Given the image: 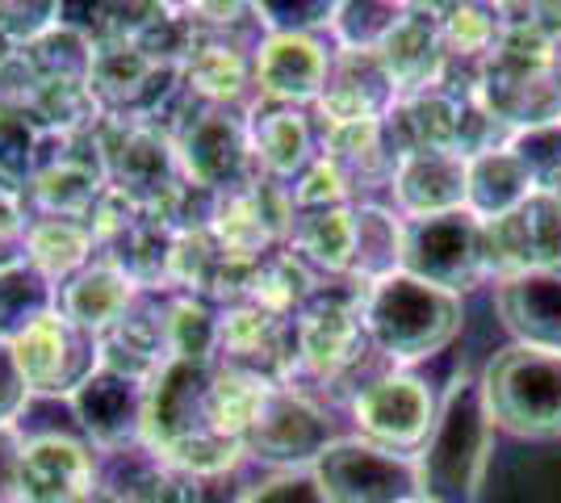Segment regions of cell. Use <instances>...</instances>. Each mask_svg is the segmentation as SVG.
I'll return each instance as SVG.
<instances>
[{"label":"cell","mask_w":561,"mask_h":503,"mask_svg":"<svg viewBox=\"0 0 561 503\" xmlns=\"http://www.w3.org/2000/svg\"><path fill=\"white\" fill-rule=\"evenodd\" d=\"M210 374L214 361H168L142 399V445L197 479L227 475L248 461L243 445L218 436L210 424Z\"/></svg>","instance_id":"1"},{"label":"cell","mask_w":561,"mask_h":503,"mask_svg":"<svg viewBox=\"0 0 561 503\" xmlns=\"http://www.w3.org/2000/svg\"><path fill=\"white\" fill-rule=\"evenodd\" d=\"M494 424L486 399H482V378H453L445 403L436 408V424L427 432L420 461V482L427 503H473L486 466H491Z\"/></svg>","instance_id":"2"},{"label":"cell","mask_w":561,"mask_h":503,"mask_svg":"<svg viewBox=\"0 0 561 503\" xmlns=\"http://www.w3.org/2000/svg\"><path fill=\"white\" fill-rule=\"evenodd\" d=\"M478 101L507 130H533L561 122V55L537 30L503 22L494 50L478 72Z\"/></svg>","instance_id":"3"},{"label":"cell","mask_w":561,"mask_h":503,"mask_svg":"<svg viewBox=\"0 0 561 503\" xmlns=\"http://www.w3.org/2000/svg\"><path fill=\"white\" fill-rule=\"evenodd\" d=\"M360 323L377 357H386L390 365H415L423 357H436L457 340L461 298L427 282H415L407 273H394L365 289Z\"/></svg>","instance_id":"4"},{"label":"cell","mask_w":561,"mask_h":503,"mask_svg":"<svg viewBox=\"0 0 561 503\" xmlns=\"http://www.w3.org/2000/svg\"><path fill=\"white\" fill-rule=\"evenodd\" d=\"M482 399L491 424L519 441L561 436V353L512 344L482 369Z\"/></svg>","instance_id":"5"},{"label":"cell","mask_w":561,"mask_h":503,"mask_svg":"<svg viewBox=\"0 0 561 503\" xmlns=\"http://www.w3.org/2000/svg\"><path fill=\"white\" fill-rule=\"evenodd\" d=\"M323 503H423L415 454L381 449L365 436L331 441L310 466Z\"/></svg>","instance_id":"6"},{"label":"cell","mask_w":561,"mask_h":503,"mask_svg":"<svg viewBox=\"0 0 561 503\" xmlns=\"http://www.w3.org/2000/svg\"><path fill=\"white\" fill-rule=\"evenodd\" d=\"M172 147H176L185 181L222 193V197L248 190L264 176L252 156V139H248V114H234L231 105L193 110L172 130Z\"/></svg>","instance_id":"7"},{"label":"cell","mask_w":561,"mask_h":503,"mask_svg":"<svg viewBox=\"0 0 561 503\" xmlns=\"http://www.w3.org/2000/svg\"><path fill=\"white\" fill-rule=\"evenodd\" d=\"M402 273L461 298L491 273L482 222L469 210L402 218Z\"/></svg>","instance_id":"8"},{"label":"cell","mask_w":561,"mask_h":503,"mask_svg":"<svg viewBox=\"0 0 561 503\" xmlns=\"http://www.w3.org/2000/svg\"><path fill=\"white\" fill-rule=\"evenodd\" d=\"M360 286H352L348 294L314 289V298L294 315V369H302L314 382L340 386L352 369H360V361L377 353L360 323Z\"/></svg>","instance_id":"9"},{"label":"cell","mask_w":561,"mask_h":503,"mask_svg":"<svg viewBox=\"0 0 561 503\" xmlns=\"http://www.w3.org/2000/svg\"><path fill=\"white\" fill-rule=\"evenodd\" d=\"M22 365L30 395H76L101 374V340L84 328L68 323L59 311L34 319L22 335L9 340Z\"/></svg>","instance_id":"10"},{"label":"cell","mask_w":561,"mask_h":503,"mask_svg":"<svg viewBox=\"0 0 561 503\" xmlns=\"http://www.w3.org/2000/svg\"><path fill=\"white\" fill-rule=\"evenodd\" d=\"M331 441L335 436H331L328 411L314 399H306L302 390L277 386L243 441V457L264 461L280 475H294V470H310Z\"/></svg>","instance_id":"11"},{"label":"cell","mask_w":561,"mask_h":503,"mask_svg":"<svg viewBox=\"0 0 561 503\" xmlns=\"http://www.w3.org/2000/svg\"><path fill=\"white\" fill-rule=\"evenodd\" d=\"M486 268L499 282L519 273H561V197L533 193L519 210L482 222Z\"/></svg>","instance_id":"12"},{"label":"cell","mask_w":561,"mask_h":503,"mask_svg":"<svg viewBox=\"0 0 561 503\" xmlns=\"http://www.w3.org/2000/svg\"><path fill=\"white\" fill-rule=\"evenodd\" d=\"M352 420L381 449L420 454L427 432L436 424V403L427 386L411 374H377L352 395Z\"/></svg>","instance_id":"13"},{"label":"cell","mask_w":561,"mask_h":503,"mask_svg":"<svg viewBox=\"0 0 561 503\" xmlns=\"http://www.w3.org/2000/svg\"><path fill=\"white\" fill-rule=\"evenodd\" d=\"M377 59L394 84L398 101L440 89L448 72V47L440 34V9L432 4H402L398 25L381 38Z\"/></svg>","instance_id":"14"},{"label":"cell","mask_w":561,"mask_h":503,"mask_svg":"<svg viewBox=\"0 0 561 503\" xmlns=\"http://www.w3.org/2000/svg\"><path fill=\"white\" fill-rule=\"evenodd\" d=\"M331 72V50L314 34H264L252 59V84L268 105H314Z\"/></svg>","instance_id":"15"},{"label":"cell","mask_w":561,"mask_h":503,"mask_svg":"<svg viewBox=\"0 0 561 503\" xmlns=\"http://www.w3.org/2000/svg\"><path fill=\"white\" fill-rule=\"evenodd\" d=\"M398 105L390 76L377 50H331V72L323 96L314 101L319 126H352V122H386Z\"/></svg>","instance_id":"16"},{"label":"cell","mask_w":561,"mask_h":503,"mask_svg":"<svg viewBox=\"0 0 561 503\" xmlns=\"http://www.w3.org/2000/svg\"><path fill=\"white\" fill-rule=\"evenodd\" d=\"M96 487V457L89 445L47 432L25 441L18 470V503H76Z\"/></svg>","instance_id":"17"},{"label":"cell","mask_w":561,"mask_h":503,"mask_svg":"<svg viewBox=\"0 0 561 503\" xmlns=\"http://www.w3.org/2000/svg\"><path fill=\"white\" fill-rule=\"evenodd\" d=\"M168 361H172L168 353V298L160 302V294L139 289V298L122 315V323L101 335V369L147 386Z\"/></svg>","instance_id":"18"},{"label":"cell","mask_w":561,"mask_h":503,"mask_svg":"<svg viewBox=\"0 0 561 503\" xmlns=\"http://www.w3.org/2000/svg\"><path fill=\"white\" fill-rule=\"evenodd\" d=\"M142 399H147L142 382L101 369L93 382H84L71 395V411L80 428L93 436L96 449L114 454V449H130L142 441Z\"/></svg>","instance_id":"19"},{"label":"cell","mask_w":561,"mask_h":503,"mask_svg":"<svg viewBox=\"0 0 561 503\" xmlns=\"http://www.w3.org/2000/svg\"><path fill=\"white\" fill-rule=\"evenodd\" d=\"M394 206L407 218H432V215H453L466 210V190H469V160L457 151H420L398 160L394 176Z\"/></svg>","instance_id":"20"},{"label":"cell","mask_w":561,"mask_h":503,"mask_svg":"<svg viewBox=\"0 0 561 503\" xmlns=\"http://www.w3.org/2000/svg\"><path fill=\"white\" fill-rule=\"evenodd\" d=\"M248 139L256 168L268 181H298L319 160L314 130L298 105H256L248 110Z\"/></svg>","instance_id":"21"},{"label":"cell","mask_w":561,"mask_h":503,"mask_svg":"<svg viewBox=\"0 0 561 503\" xmlns=\"http://www.w3.org/2000/svg\"><path fill=\"white\" fill-rule=\"evenodd\" d=\"M494 307L519 344L561 353V273H519L499 282Z\"/></svg>","instance_id":"22"},{"label":"cell","mask_w":561,"mask_h":503,"mask_svg":"<svg viewBox=\"0 0 561 503\" xmlns=\"http://www.w3.org/2000/svg\"><path fill=\"white\" fill-rule=\"evenodd\" d=\"M252 38H231V34H193V50H188L185 89L202 105H234L243 89L252 84V59H256Z\"/></svg>","instance_id":"23"},{"label":"cell","mask_w":561,"mask_h":503,"mask_svg":"<svg viewBox=\"0 0 561 503\" xmlns=\"http://www.w3.org/2000/svg\"><path fill=\"white\" fill-rule=\"evenodd\" d=\"M139 298V289L130 286L110 261H93L89 268H80L71 282L55 289V311L68 323L93 332L96 340L105 332H114L122 323V315L130 311V302Z\"/></svg>","instance_id":"24"},{"label":"cell","mask_w":561,"mask_h":503,"mask_svg":"<svg viewBox=\"0 0 561 503\" xmlns=\"http://www.w3.org/2000/svg\"><path fill=\"white\" fill-rule=\"evenodd\" d=\"M172 248H176V236L168 231L164 222L139 215L117 240L105 243L101 252H105V261L114 264L135 289L160 294V289H172Z\"/></svg>","instance_id":"25"},{"label":"cell","mask_w":561,"mask_h":503,"mask_svg":"<svg viewBox=\"0 0 561 503\" xmlns=\"http://www.w3.org/2000/svg\"><path fill=\"white\" fill-rule=\"evenodd\" d=\"M93 252H96V240L84 218L38 215L25 227V264L38 268L55 289L64 286V282H71L80 268H89Z\"/></svg>","instance_id":"26"},{"label":"cell","mask_w":561,"mask_h":503,"mask_svg":"<svg viewBox=\"0 0 561 503\" xmlns=\"http://www.w3.org/2000/svg\"><path fill=\"white\" fill-rule=\"evenodd\" d=\"M402 273V218L386 206H352V268L348 282L360 289Z\"/></svg>","instance_id":"27"},{"label":"cell","mask_w":561,"mask_h":503,"mask_svg":"<svg viewBox=\"0 0 561 503\" xmlns=\"http://www.w3.org/2000/svg\"><path fill=\"white\" fill-rule=\"evenodd\" d=\"M537 193L528 168L515 160L512 147L503 151H486L478 160H469V190H466V210L478 222H494V218L519 210L528 197Z\"/></svg>","instance_id":"28"},{"label":"cell","mask_w":561,"mask_h":503,"mask_svg":"<svg viewBox=\"0 0 561 503\" xmlns=\"http://www.w3.org/2000/svg\"><path fill=\"white\" fill-rule=\"evenodd\" d=\"M289 252L319 273L348 277L352 268V206L328 210H294L289 218Z\"/></svg>","instance_id":"29"},{"label":"cell","mask_w":561,"mask_h":503,"mask_svg":"<svg viewBox=\"0 0 561 503\" xmlns=\"http://www.w3.org/2000/svg\"><path fill=\"white\" fill-rule=\"evenodd\" d=\"M273 390H277V382L260 378V374H252V369H239V365H222V361H214V374H210V424H214V432L243 445Z\"/></svg>","instance_id":"30"},{"label":"cell","mask_w":561,"mask_h":503,"mask_svg":"<svg viewBox=\"0 0 561 503\" xmlns=\"http://www.w3.org/2000/svg\"><path fill=\"white\" fill-rule=\"evenodd\" d=\"M314 289L319 286H314L310 264H302L294 252H268L264 261H256L252 286H248V302L289 319V315H298L314 298Z\"/></svg>","instance_id":"31"},{"label":"cell","mask_w":561,"mask_h":503,"mask_svg":"<svg viewBox=\"0 0 561 503\" xmlns=\"http://www.w3.org/2000/svg\"><path fill=\"white\" fill-rule=\"evenodd\" d=\"M30 72L38 80H68V84H89L93 80V59L96 47L76 30V25H55L50 34H43L38 43L18 50Z\"/></svg>","instance_id":"32"},{"label":"cell","mask_w":561,"mask_h":503,"mask_svg":"<svg viewBox=\"0 0 561 503\" xmlns=\"http://www.w3.org/2000/svg\"><path fill=\"white\" fill-rule=\"evenodd\" d=\"M43 130L25 118L22 110H4L0 105V193L22 202L38 168H43Z\"/></svg>","instance_id":"33"},{"label":"cell","mask_w":561,"mask_h":503,"mask_svg":"<svg viewBox=\"0 0 561 503\" xmlns=\"http://www.w3.org/2000/svg\"><path fill=\"white\" fill-rule=\"evenodd\" d=\"M55 311V286L30 264L0 268V340L22 335L34 319Z\"/></svg>","instance_id":"34"},{"label":"cell","mask_w":561,"mask_h":503,"mask_svg":"<svg viewBox=\"0 0 561 503\" xmlns=\"http://www.w3.org/2000/svg\"><path fill=\"white\" fill-rule=\"evenodd\" d=\"M440 34H445L453 64L482 68V59L491 55L499 34H503V18H499V9H486V4H445L440 9Z\"/></svg>","instance_id":"35"},{"label":"cell","mask_w":561,"mask_h":503,"mask_svg":"<svg viewBox=\"0 0 561 503\" xmlns=\"http://www.w3.org/2000/svg\"><path fill=\"white\" fill-rule=\"evenodd\" d=\"M168 353L172 361L218 357V311L206 298H168Z\"/></svg>","instance_id":"36"},{"label":"cell","mask_w":561,"mask_h":503,"mask_svg":"<svg viewBox=\"0 0 561 503\" xmlns=\"http://www.w3.org/2000/svg\"><path fill=\"white\" fill-rule=\"evenodd\" d=\"M402 18V4H335V50H377Z\"/></svg>","instance_id":"37"},{"label":"cell","mask_w":561,"mask_h":503,"mask_svg":"<svg viewBox=\"0 0 561 503\" xmlns=\"http://www.w3.org/2000/svg\"><path fill=\"white\" fill-rule=\"evenodd\" d=\"M515 160L528 168L537 193H558L561 197V122L519 130L512 139Z\"/></svg>","instance_id":"38"},{"label":"cell","mask_w":561,"mask_h":503,"mask_svg":"<svg viewBox=\"0 0 561 503\" xmlns=\"http://www.w3.org/2000/svg\"><path fill=\"white\" fill-rule=\"evenodd\" d=\"M289 202H294V210L352 206V185H348V176H344L340 168L319 156V160H314V164L306 168L302 176L289 185Z\"/></svg>","instance_id":"39"},{"label":"cell","mask_w":561,"mask_h":503,"mask_svg":"<svg viewBox=\"0 0 561 503\" xmlns=\"http://www.w3.org/2000/svg\"><path fill=\"white\" fill-rule=\"evenodd\" d=\"M30 403V386L22 378V365L13 357V344L0 340V428H13Z\"/></svg>","instance_id":"40"},{"label":"cell","mask_w":561,"mask_h":503,"mask_svg":"<svg viewBox=\"0 0 561 503\" xmlns=\"http://www.w3.org/2000/svg\"><path fill=\"white\" fill-rule=\"evenodd\" d=\"M239 503H323V495L310 479V470H294V475H277L252 487Z\"/></svg>","instance_id":"41"},{"label":"cell","mask_w":561,"mask_h":503,"mask_svg":"<svg viewBox=\"0 0 561 503\" xmlns=\"http://www.w3.org/2000/svg\"><path fill=\"white\" fill-rule=\"evenodd\" d=\"M22 432L0 428V503H18V470H22Z\"/></svg>","instance_id":"42"},{"label":"cell","mask_w":561,"mask_h":503,"mask_svg":"<svg viewBox=\"0 0 561 503\" xmlns=\"http://www.w3.org/2000/svg\"><path fill=\"white\" fill-rule=\"evenodd\" d=\"M515 13H524V18H503V22L528 25V30H537L545 43L561 47V4H515Z\"/></svg>","instance_id":"43"},{"label":"cell","mask_w":561,"mask_h":503,"mask_svg":"<svg viewBox=\"0 0 561 503\" xmlns=\"http://www.w3.org/2000/svg\"><path fill=\"white\" fill-rule=\"evenodd\" d=\"M13 55H18V47H13V43H9L4 34H0V72H4L9 64H13Z\"/></svg>","instance_id":"44"},{"label":"cell","mask_w":561,"mask_h":503,"mask_svg":"<svg viewBox=\"0 0 561 503\" xmlns=\"http://www.w3.org/2000/svg\"><path fill=\"white\" fill-rule=\"evenodd\" d=\"M76 503H117L114 495H110V491H101V487H93V491H89V495H80V500Z\"/></svg>","instance_id":"45"},{"label":"cell","mask_w":561,"mask_h":503,"mask_svg":"<svg viewBox=\"0 0 561 503\" xmlns=\"http://www.w3.org/2000/svg\"><path fill=\"white\" fill-rule=\"evenodd\" d=\"M423 503H427V500H423Z\"/></svg>","instance_id":"46"}]
</instances>
